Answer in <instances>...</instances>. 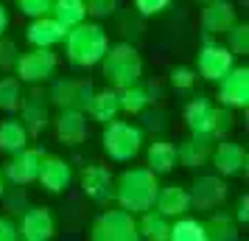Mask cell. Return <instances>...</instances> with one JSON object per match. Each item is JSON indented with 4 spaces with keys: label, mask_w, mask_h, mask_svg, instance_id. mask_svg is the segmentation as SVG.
<instances>
[{
    "label": "cell",
    "mask_w": 249,
    "mask_h": 241,
    "mask_svg": "<svg viewBox=\"0 0 249 241\" xmlns=\"http://www.w3.org/2000/svg\"><path fill=\"white\" fill-rule=\"evenodd\" d=\"M160 191L157 174H151L146 166H137V168H126L118 180H115V194L112 199L118 202L121 210L140 216L154 207V196Z\"/></svg>",
    "instance_id": "cell-1"
},
{
    "label": "cell",
    "mask_w": 249,
    "mask_h": 241,
    "mask_svg": "<svg viewBox=\"0 0 249 241\" xmlns=\"http://www.w3.org/2000/svg\"><path fill=\"white\" fill-rule=\"evenodd\" d=\"M62 42H65V54L73 68H95L109 48L107 31L98 23H87V20L70 28Z\"/></svg>",
    "instance_id": "cell-2"
},
{
    "label": "cell",
    "mask_w": 249,
    "mask_h": 241,
    "mask_svg": "<svg viewBox=\"0 0 249 241\" xmlns=\"http://www.w3.org/2000/svg\"><path fill=\"white\" fill-rule=\"evenodd\" d=\"M98 65H101V76L112 90H126L132 84H140V79H143V56L129 42L109 45Z\"/></svg>",
    "instance_id": "cell-3"
},
{
    "label": "cell",
    "mask_w": 249,
    "mask_h": 241,
    "mask_svg": "<svg viewBox=\"0 0 249 241\" xmlns=\"http://www.w3.org/2000/svg\"><path fill=\"white\" fill-rule=\"evenodd\" d=\"M143 129L129 124V121H109L104 124V132H101V149L104 154L115 163H129L135 160L137 154L143 151Z\"/></svg>",
    "instance_id": "cell-4"
},
{
    "label": "cell",
    "mask_w": 249,
    "mask_h": 241,
    "mask_svg": "<svg viewBox=\"0 0 249 241\" xmlns=\"http://www.w3.org/2000/svg\"><path fill=\"white\" fill-rule=\"evenodd\" d=\"M90 241H140L137 233V219L121 207L104 210L95 216L90 227Z\"/></svg>",
    "instance_id": "cell-5"
},
{
    "label": "cell",
    "mask_w": 249,
    "mask_h": 241,
    "mask_svg": "<svg viewBox=\"0 0 249 241\" xmlns=\"http://www.w3.org/2000/svg\"><path fill=\"white\" fill-rule=\"evenodd\" d=\"M59 68V56L53 48H31L28 54H20L17 65H14V76L20 84H42V81L53 79Z\"/></svg>",
    "instance_id": "cell-6"
},
{
    "label": "cell",
    "mask_w": 249,
    "mask_h": 241,
    "mask_svg": "<svg viewBox=\"0 0 249 241\" xmlns=\"http://www.w3.org/2000/svg\"><path fill=\"white\" fill-rule=\"evenodd\" d=\"M232 68H235V56L227 51V45L215 42L213 37H204L202 48L196 54V73L207 81H218Z\"/></svg>",
    "instance_id": "cell-7"
},
{
    "label": "cell",
    "mask_w": 249,
    "mask_h": 241,
    "mask_svg": "<svg viewBox=\"0 0 249 241\" xmlns=\"http://www.w3.org/2000/svg\"><path fill=\"white\" fill-rule=\"evenodd\" d=\"M92 93V81L87 79H59L53 81V87L48 93V101L59 107V110H79V112H87V104H90Z\"/></svg>",
    "instance_id": "cell-8"
},
{
    "label": "cell",
    "mask_w": 249,
    "mask_h": 241,
    "mask_svg": "<svg viewBox=\"0 0 249 241\" xmlns=\"http://www.w3.org/2000/svg\"><path fill=\"white\" fill-rule=\"evenodd\" d=\"M42 157H45L42 149L25 146V149H20L17 154L9 157V163L3 166V177H6L12 185H17V188H25V185L36 183L39 168H42Z\"/></svg>",
    "instance_id": "cell-9"
},
{
    "label": "cell",
    "mask_w": 249,
    "mask_h": 241,
    "mask_svg": "<svg viewBox=\"0 0 249 241\" xmlns=\"http://www.w3.org/2000/svg\"><path fill=\"white\" fill-rule=\"evenodd\" d=\"M218 107L227 110H247L249 107V68L235 65L224 79H218Z\"/></svg>",
    "instance_id": "cell-10"
},
{
    "label": "cell",
    "mask_w": 249,
    "mask_h": 241,
    "mask_svg": "<svg viewBox=\"0 0 249 241\" xmlns=\"http://www.w3.org/2000/svg\"><path fill=\"white\" fill-rule=\"evenodd\" d=\"M51 101L42 90H31V93H23V101H20V124L25 127L28 138H39L42 132L48 129L51 124Z\"/></svg>",
    "instance_id": "cell-11"
},
{
    "label": "cell",
    "mask_w": 249,
    "mask_h": 241,
    "mask_svg": "<svg viewBox=\"0 0 249 241\" xmlns=\"http://www.w3.org/2000/svg\"><path fill=\"white\" fill-rule=\"evenodd\" d=\"M210 163L218 171V177H238V174H247L249 151L235 140H215L213 151H210Z\"/></svg>",
    "instance_id": "cell-12"
},
{
    "label": "cell",
    "mask_w": 249,
    "mask_h": 241,
    "mask_svg": "<svg viewBox=\"0 0 249 241\" xmlns=\"http://www.w3.org/2000/svg\"><path fill=\"white\" fill-rule=\"evenodd\" d=\"M227 194H230V188H227V183L218 177V174L199 177V180L191 185V191H188V196H191V207H196V210H207V213H213L215 207H221V202L227 199Z\"/></svg>",
    "instance_id": "cell-13"
},
{
    "label": "cell",
    "mask_w": 249,
    "mask_h": 241,
    "mask_svg": "<svg viewBox=\"0 0 249 241\" xmlns=\"http://www.w3.org/2000/svg\"><path fill=\"white\" fill-rule=\"evenodd\" d=\"M215 107L207 95H196L191 101L185 104V124L191 129V135H202V138H210L213 140V129H215Z\"/></svg>",
    "instance_id": "cell-14"
},
{
    "label": "cell",
    "mask_w": 249,
    "mask_h": 241,
    "mask_svg": "<svg viewBox=\"0 0 249 241\" xmlns=\"http://www.w3.org/2000/svg\"><path fill=\"white\" fill-rule=\"evenodd\" d=\"M17 233L23 241H51L56 236V219L48 207H28L23 210Z\"/></svg>",
    "instance_id": "cell-15"
},
{
    "label": "cell",
    "mask_w": 249,
    "mask_h": 241,
    "mask_svg": "<svg viewBox=\"0 0 249 241\" xmlns=\"http://www.w3.org/2000/svg\"><path fill=\"white\" fill-rule=\"evenodd\" d=\"M81 191L87 199L92 202H109L115 194V177L112 171L101 166V163H90V166H84V171H81Z\"/></svg>",
    "instance_id": "cell-16"
},
{
    "label": "cell",
    "mask_w": 249,
    "mask_h": 241,
    "mask_svg": "<svg viewBox=\"0 0 249 241\" xmlns=\"http://www.w3.org/2000/svg\"><path fill=\"white\" fill-rule=\"evenodd\" d=\"M87 132H90V127H87V112L59 110V115L53 118V135L65 146H81L87 140Z\"/></svg>",
    "instance_id": "cell-17"
},
{
    "label": "cell",
    "mask_w": 249,
    "mask_h": 241,
    "mask_svg": "<svg viewBox=\"0 0 249 241\" xmlns=\"http://www.w3.org/2000/svg\"><path fill=\"white\" fill-rule=\"evenodd\" d=\"M36 183L42 185L48 194H62V191H68L70 183H73V168H70V163L65 160V157H59V154H45Z\"/></svg>",
    "instance_id": "cell-18"
},
{
    "label": "cell",
    "mask_w": 249,
    "mask_h": 241,
    "mask_svg": "<svg viewBox=\"0 0 249 241\" xmlns=\"http://www.w3.org/2000/svg\"><path fill=\"white\" fill-rule=\"evenodd\" d=\"M238 23L235 17V6L227 0H210L202 9V34L204 37H221L227 34L232 25Z\"/></svg>",
    "instance_id": "cell-19"
},
{
    "label": "cell",
    "mask_w": 249,
    "mask_h": 241,
    "mask_svg": "<svg viewBox=\"0 0 249 241\" xmlns=\"http://www.w3.org/2000/svg\"><path fill=\"white\" fill-rule=\"evenodd\" d=\"M154 210L162 213L165 219L188 216V210H191L188 188H179V185H160L157 196H154Z\"/></svg>",
    "instance_id": "cell-20"
},
{
    "label": "cell",
    "mask_w": 249,
    "mask_h": 241,
    "mask_svg": "<svg viewBox=\"0 0 249 241\" xmlns=\"http://www.w3.org/2000/svg\"><path fill=\"white\" fill-rule=\"evenodd\" d=\"M65 34H68V28H62L51 14H48V17L31 20L28 28H25V39H28L34 48H53V45H59V42L65 39Z\"/></svg>",
    "instance_id": "cell-21"
},
{
    "label": "cell",
    "mask_w": 249,
    "mask_h": 241,
    "mask_svg": "<svg viewBox=\"0 0 249 241\" xmlns=\"http://www.w3.org/2000/svg\"><path fill=\"white\" fill-rule=\"evenodd\" d=\"M215 140L202 138V135H188L177 146V163L185 168H199L204 163H210V151H213Z\"/></svg>",
    "instance_id": "cell-22"
},
{
    "label": "cell",
    "mask_w": 249,
    "mask_h": 241,
    "mask_svg": "<svg viewBox=\"0 0 249 241\" xmlns=\"http://www.w3.org/2000/svg\"><path fill=\"white\" fill-rule=\"evenodd\" d=\"M87 115L98 124H109L121 115V101H118V90L107 87V90H95L90 104H87Z\"/></svg>",
    "instance_id": "cell-23"
},
{
    "label": "cell",
    "mask_w": 249,
    "mask_h": 241,
    "mask_svg": "<svg viewBox=\"0 0 249 241\" xmlns=\"http://www.w3.org/2000/svg\"><path fill=\"white\" fill-rule=\"evenodd\" d=\"M146 168L151 174H171L177 168V146L171 140H154L146 149Z\"/></svg>",
    "instance_id": "cell-24"
},
{
    "label": "cell",
    "mask_w": 249,
    "mask_h": 241,
    "mask_svg": "<svg viewBox=\"0 0 249 241\" xmlns=\"http://www.w3.org/2000/svg\"><path fill=\"white\" fill-rule=\"evenodd\" d=\"M137 233H140V241H168L171 219H165L162 213H157L151 207L146 213H140V219H137Z\"/></svg>",
    "instance_id": "cell-25"
},
{
    "label": "cell",
    "mask_w": 249,
    "mask_h": 241,
    "mask_svg": "<svg viewBox=\"0 0 249 241\" xmlns=\"http://www.w3.org/2000/svg\"><path fill=\"white\" fill-rule=\"evenodd\" d=\"M31 143L25 127L20 124V118H6L0 121V151L6 154H17L20 149H25Z\"/></svg>",
    "instance_id": "cell-26"
},
{
    "label": "cell",
    "mask_w": 249,
    "mask_h": 241,
    "mask_svg": "<svg viewBox=\"0 0 249 241\" xmlns=\"http://www.w3.org/2000/svg\"><path fill=\"white\" fill-rule=\"evenodd\" d=\"M51 17L56 20L62 28H76L87 20V9H84V0H53V9Z\"/></svg>",
    "instance_id": "cell-27"
},
{
    "label": "cell",
    "mask_w": 249,
    "mask_h": 241,
    "mask_svg": "<svg viewBox=\"0 0 249 241\" xmlns=\"http://www.w3.org/2000/svg\"><path fill=\"white\" fill-rule=\"evenodd\" d=\"M207 241H238V222L230 213H210L207 222H202Z\"/></svg>",
    "instance_id": "cell-28"
},
{
    "label": "cell",
    "mask_w": 249,
    "mask_h": 241,
    "mask_svg": "<svg viewBox=\"0 0 249 241\" xmlns=\"http://www.w3.org/2000/svg\"><path fill=\"white\" fill-rule=\"evenodd\" d=\"M118 101H121V112L143 115L151 104V90H146L143 84H132L126 90H118Z\"/></svg>",
    "instance_id": "cell-29"
},
{
    "label": "cell",
    "mask_w": 249,
    "mask_h": 241,
    "mask_svg": "<svg viewBox=\"0 0 249 241\" xmlns=\"http://www.w3.org/2000/svg\"><path fill=\"white\" fill-rule=\"evenodd\" d=\"M168 241H207V233H204L202 222L191 216H179L171 222V233Z\"/></svg>",
    "instance_id": "cell-30"
},
{
    "label": "cell",
    "mask_w": 249,
    "mask_h": 241,
    "mask_svg": "<svg viewBox=\"0 0 249 241\" xmlns=\"http://www.w3.org/2000/svg\"><path fill=\"white\" fill-rule=\"evenodd\" d=\"M23 101V84L17 76H0V112H17Z\"/></svg>",
    "instance_id": "cell-31"
},
{
    "label": "cell",
    "mask_w": 249,
    "mask_h": 241,
    "mask_svg": "<svg viewBox=\"0 0 249 241\" xmlns=\"http://www.w3.org/2000/svg\"><path fill=\"white\" fill-rule=\"evenodd\" d=\"M227 51L232 56H247L249 54V25L247 23H235L227 31Z\"/></svg>",
    "instance_id": "cell-32"
},
{
    "label": "cell",
    "mask_w": 249,
    "mask_h": 241,
    "mask_svg": "<svg viewBox=\"0 0 249 241\" xmlns=\"http://www.w3.org/2000/svg\"><path fill=\"white\" fill-rule=\"evenodd\" d=\"M171 84L177 87V90H191L193 84L199 81V73L193 68H185V65H177V68H171Z\"/></svg>",
    "instance_id": "cell-33"
},
{
    "label": "cell",
    "mask_w": 249,
    "mask_h": 241,
    "mask_svg": "<svg viewBox=\"0 0 249 241\" xmlns=\"http://www.w3.org/2000/svg\"><path fill=\"white\" fill-rule=\"evenodd\" d=\"M235 110H227V107H218L215 112V129H213V140H227L230 129L235 127Z\"/></svg>",
    "instance_id": "cell-34"
},
{
    "label": "cell",
    "mask_w": 249,
    "mask_h": 241,
    "mask_svg": "<svg viewBox=\"0 0 249 241\" xmlns=\"http://www.w3.org/2000/svg\"><path fill=\"white\" fill-rule=\"evenodd\" d=\"M118 3L121 0H84V9H87V17L104 20V17H112L118 12Z\"/></svg>",
    "instance_id": "cell-35"
},
{
    "label": "cell",
    "mask_w": 249,
    "mask_h": 241,
    "mask_svg": "<svg viewBox=\"0 0 249 241\" xmlns=\"http://www.w3.org/2000/svg\"><path fill=\"white\" fill-rule=\"evenodd\" d=\"M17 9H20L25 17L36 20V17H48V14H51L53 0H17Z\"/></svg>",
    "instance_id": "cell-36"
},
{
    "label": "cell",
    "mask_w": 249,
    "mask_h": 241,
    "mask_svg": "<svg viewBox=\"0 0 249 241\" xmlns=\"http://www.w3.org/2000/svg\"><path fill=\"white\" fill-rule=\"evenodd\" d=\"M17 59H20V51H17V45H14L12 39L0 37V70H14Z\"/></svg>",
    "instance_id": "cell-37"
},
{
    "label": "cell",
    "mask_w": 249,
    "mask_h": 241,
    "mask_svg": "<svg viewBox=\"0 0 249 241\" xmlns=\"http://www.w3.org/2000/svg\"><path fill=\"white\" fill-rule=\"evenodd\" d=\"M171 6V0H135V9L140 17H157Z\"/></svg>",
    "instance_id": "cell-38"
},
{
    "label": "cell",
    "mask_w": 249,
    "mask_h": 241,
    "mask_svg": "<svg viewBox=\"0 0 249 241\" xmlns=\"http://www.w3.org/2000/svg\"><path fill=\"white\" fill-rule=\"evenodd\" d=\"M0 241H20L17 224L9 216H0Z\"/></svg>",
    "instance_id": "cell-39"
},
{
    "label": "cell",
    "mask_w": 249,
    "mask_h": 241,
    "mask_svg": "<svg viewBox=\"0 0 249 241\" xmlns=\"http://www.w3.org/2000/svg\"><path fill=\"white\" fill-rule=\"evenodd\" d=\"M238 222V224H247L249 222V196L244 194L241 199H238V205H235V216H232Z\"/></svg>",
    "instance_id": "cell-40"
},
{
    "label": "cell",
    "mask_w": 249,
    "mask_h": 241,
    "mask_svg": "<svg viewBox=\"0 0 249 241\" xmlns=\"http://www.w3.org/2000/svg\"><path fill=\"white\" fill-rule=\"evenodd\" d=\"M6 207H9V213H17V207H25V191H23V188H17L14 194H9Z\"/></svg>",
    "instance_id": "cell-41"
},
{
    "label": "cell",
    "mask_w": 249,
    "mask_h": 241,
    "mask_svg": "<svg viewBox=\"0 0 249 241\" xmlns=\"http://www.w3.org/2000/svg\"><path fill=\"white\" fill-rule=\"evenodd\" d=\"M6 28H9V12H6V6L0 0V37L6 34Z\"/></svg>",
    "instance_id": "cell-42"
},
{
    "label": "cell",
    "mask_w": 249,
    "mask_h": 241,
    "mask_svg": "<svg viewBox=\"0 0 249 241\" xmlns=\"http://www.w3.org/2000/svg\"><path fill=\"white\" fill-rule=\"evenodd\" d=\"M6 194V177H3V166H0V196Z\"/></svg>",
    "instance_id": "cell-43"
},
{
    "label": "cell",
    "mask_w": 249,
    "mask_h": 241,
    "mask_svg": "<svg viewBox=\"0 0 249 241\" xmlns=\"http://www.w3.org/2000/svg\"><path fill=\"white\" fill-rule=\"evenodd\" d=\"M202 3H210V0H202Z\"/></svg>",
    "instance_id": "cell-44"
}]
</instances>
